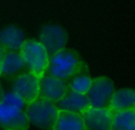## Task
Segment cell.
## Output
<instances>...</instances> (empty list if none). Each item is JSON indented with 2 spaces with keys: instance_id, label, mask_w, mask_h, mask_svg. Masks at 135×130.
Returning a JSON list of instances; mask_svg holds the SVG:
<instances>
[{
  "instance_id": "6da1fadb",
  "label": "cell",
  "mask_w": 135,
  "mask_h": 130,
  "mask_svg": "<svg viewBox=\"0 0 135 130\" xmlns=\"http://www.w3.org/2000/svg\"><path fill=\"white\" fill-rule=\"evenodd\" d=\"M0 127L3 130H28L30 123L25 103L15 92H4L0 99Z\"/></svg>"
},
{
  "instance_id": "7a4b0ae2",
  "label": "cell",
  "mask_w": 135,
  "mask_h": 130,
  "mask_svg": "<svg viewBox=\"0 0 135 130\" xmlns=\"http://www.w3.org/2000/svg\"><path fill=\"white\" fill-rule=\"evenodd\" d=\"M87 70V66L75 52L71 50H64L50 56L47 75L62 80L73 78L83 75Z\"/></svg>"
},
{
  "instance_id": "3957f363",
  "label": "cell",
  "mask_w": 135,
  "mask_h": 130,
  "mask_svg": "<svg viewBox=\"0 0 135 130\" xmlns=\"http://www.w3.org/2000/svg\"><path fill=\"white\" fill-rule=\"evenodd\" d=\"M58 112L59 108L56 103L43 97L25 105L29 123L43 130H53Z\"/></svg>"
},
{
  "instance_id": "277c9868",
  "label": "cell",
  "mask_w": 135,
  "mask_h": 130,
  "mask_svg": "<svg viewBox=\"0 0 135 130\" xmlns=\"http://www.w3.org/2000/svg\"><path fill=\"white\" fill-rule=\"evenodd\" d=\"M19 52L30 72L38 78L46 74L50 56L38 40H25Z\"/></svg>"
},
{
  "instance_id": "5b68a950",
  "label": "cell",
  "mask_w": 135,
  "mask_h": 130,
  "mask_svg": "<svg viewBox=\"0 0 135 130\" xmlns=\"http://www.w3.org/2000/svg\"><path fill=\"white\" fill-rule=\"evenodd\" d=\"M115 91L113 81L105 76L93 78L92 86L87 93L91 107L107 108L111 97Z\"/></svg>"
},
{
  "instance_id": "8992f818",
  "label": "cell",
  "mask_w": 135,
  "mask_h": 130,
  "mask_svg": "<svg viewBox=\"0 0 135 130\" xmlns=\"http://www.w3.org/2000/svg\"><path fill=\"white\" fill-rule=\"evenodd\" d=\"M12 91L27 105L40 97V78L30 71L21 73L14 79Z\"/></svg>"
},
{
  "instance_id": "52a82bcc",
  "label": "cell",
  "mask_w": 135,
  "mask_h": 130,
  "mask_svg": "<svg viewBox=\"0 0 135 130\" xmlns=\"http://www.w3.org/2000/svg\"><path fill=\"white\" fill-rule=\"evenodd\" d=\"M38 41L46 49L49 56H53L66 49L68 34L66 31L58 25L46 24L40 31Z\"/></svg>"
},
{
  "instance_id": "ba28073f",
  "label": "cell",
  "mask_w": 135,
  "mask_h": 130,
  "mask_svg": "<svg viewBox=\"0 0 135 130\" xmlns=\"http://www.w3.org/2000/svg\"><path fill=\"white\" fill-rule=\"evenodd\" d=\"M69 91V84L65 80L47 74L40 78V97L57 104Z\"/></svg>"
},
{
  "instance_id": "9c48e42d",
  "label": "cell",
  "mask_w": 135,
  "mask_h": 130,
  "mask_svg": "<svg viewBox=\"0 0 135 130\" xmlns=\"http://www.w3.org/2000/svg\"><path fill=\"white\" fill-rule=\"evenodd\" d=\"M81 115L87 130H110L113 113L108 108L91 107Z\"/></svg>"
},
{
  "instance_id": "30bf717a",
  "label": "cell",
  "mask_w": 135,
  "mask_h": 130,
  "mask_svg": "<svg viewBox=\"0 0 135 130\" xmlns=\"http://www.w3.org/2000/svg\"><path fill=\"white\" fill-rule=\"evenodd\" d=\"M107 108L113 113L135 109L134 91L129 88H123L115 91L109 101Z\"/></svg>"
},
{
  "instance_id": "8fae6325",
  "label": "cell",
  "mask_w": 135,
  "mask_h": 130,
  "mask_svg": "<svg viewBox=\"0 0 135 130\" xmlns=\"http://www.w3.org/2000/svg\"><path fill=\"white\" fill-rule=\"evenodd\" d=\"M25 40L23 31L13 25L5 27L0 31V46L5 51L19 52Z\"/></svg>"
},
{
  "instance_id": "7c38bea8",
  "label": "cell",
  "mask_w": 135,
  "mask_h": 130,
  "mask_svg": "<svg viewBox=\"0 0 135 130\" xmlns=\"http://www.w3.org/2000/svg\"><path fill=\"white\" fill-rule=\"evenodd\" d=\"M53 130H87V127L81 114L59 109Z\"/></svg>"
},
{
  "instance_id": "4fadbf2b",
  "label": "cell",
  "mask_w": 135,
  "mask_h": 130,
  "mask_svg": "<svg viewBox=\"0 0 135 130\" xmlns=\"http://www.w3.org/2000/svg\"><path fill=\"white\" fill-rule=\"evenodd\" d=\"M56 105L60 110L73 112L80 114H83L91 108L90 102L86 95L79 94L72 91H69Z\"/></svg>"
},
{
  "instance_id": "5bb4252c",
  "label": "cell",
  "mask_w": 135,
  "mask_h": 130,
  "mask_svg": "<svg viewBox=\"0 0 135 130\" xmlns=\"http://www.w3.org/2000/svg\"><path fill=\"white\" fill-rule=\"evenodd\" d=\"M25 67L24 61L20 52L15 51H6L1 62L0 67V77H10L17 74L20 70Z\"/></svg>"
},
{
  "instance_id": "9a60e30c",
  "label": "cell",
  "mask_w": 135,
  "mask_h": 130,
  "mask_svg": "<svg viewBox=\"0 0 135 130\" xmlns=\"http://www.w3.org/2000/svg\"><path fill=\"white\" fill-rule=\"evenodd\" d=\"M110 130H135V109L113 113Z\"/></svg>"
},
{
  "instance_id": "2e32d148",
  "label": "cell",
  "mask_w": 135,
  "mask_h": 130,
  "mask_svg": "<svg viewBox=\"0 0 135 130\" xmlns=\"http://www.w3.org/2000/svg\"><path fill=\"white\" fill-rule=\"evenodd\" d=\"M93 78L87 76V75H80L72 78L70 83L69 84V89L70 91L79 94L87 95L90 88L92 86Z\"/></svg>"
},
{
  "instance_id": "e0dca14e",
  "label": "cell",
  "mask_w": 135,
  "mask_h": 130,
  "mask_svg": "<svg viewBox=\"0 0 135 130\" xmlns=\"http://www.w3.org/2000/svg\"><path fill=\"white\" fill-rule=\"evenodd\" d=\"M5 52H6V51L0 46V67H1V62H2V58H3V56H4Z\"/></svg>"
},
{
  "instance_id": "ac0fdd59",
  "label": "cell",
  "mask_w": 135,
  "mask_h": 130,
  "mask_svg": "<svg viewBox=\"0 0 135 130\" xmlns=\"http://www.w3.org/2000/svg\"><path fill=\"white\" fill-rule=\"evenodd\" d=\"M3 93H4V89H3L2 84H1V82H0V99H1V97H2Z\"/></svg>"
}]
</instances>
